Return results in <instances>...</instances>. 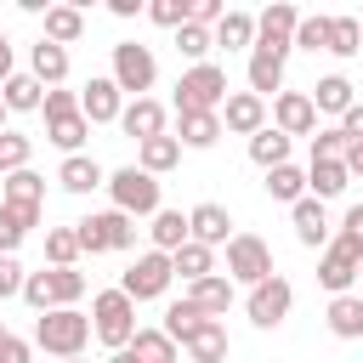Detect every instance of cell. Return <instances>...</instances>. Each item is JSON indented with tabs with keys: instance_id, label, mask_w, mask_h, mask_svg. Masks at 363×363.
<instances>
[{
	"instance_id": "obj_24",
	"label": "cell",
	"mask_w": 363,
	"mask_h": 363,
	"mask_svg": "<svg viewBox=\"0 0 363 363\" xmlns=\"http://www.w3.org/2000/svg\"><path fill=\"white\" fill-rule=\"evenodd\" d=\"M306 187H312V199H340V193L352 187V170H346V159H312V170H306Z\"/></svg>"
},
{
	"instance_id": "obj_42",
	"label": "cell",
	"mask_w": 363,
	"mask_h": 363,
	"mask_svg": "<svg viewBox=\"0 0 363 363\" xmlns=\"http://www.w3.org/2000/svg\"><path fill=\"white\" fill-rule=\"evenodd\" d=\"M363 51V23L357 17H335L329 23V57H357Z\"/></svg>"
},
{
	"instance_id": "obj_12",
	"label": "cell",
	"mask_w": 363,
	"mask_h": 363,
	"mask_svg": "<svg viewBox=\"0 0 363 363\" xmlns=\"http://www.w3.org/2000/svg\"><path fill=\"white\" fill-rule=\"evenodd\" d=\"M295 28H301V11L295 6H267L255 17V51H272V57H289L295 51Z\"/></svg>"
},
{
	"instance_id": "obj_9",
	"label": "cell",
	"mask_w": 363,
	"mask_h": 363,
	"mask_svg": "<svg viewBox=\"0 0 363 363\" xmlns=\"http://www.w3.org/2000/svg\"><path fill=\"white\" fill-rule=\"evenodd\" d=\"M153 79H159L153 51H147V45H136V40H119V45H113V85H119V91H130V102H136V96H147V91H153Z\"/></svg>"
},
{
	"instance_id": "obj_32",
	"label": "cell",
	"mask_w": 363,
	"mask_h": 363,
	"mask_svg": "<svg viewBox=\"0 0 363 363\" xmlns=\"http://www.w3.org/2000/svg\"><path fill=\"white\" fill-rule=\"evenodd\" d=\"M170 267H176V278L199 284V278H210V272H216V250H210V244H193V238H187V244H182V250L170 255Z\"/></svg>"
},
{
	"instance_id": "obj_48",
	"label": "cell",
	"mask_w": 363,
	"mask_h": 363,
	"mask_svg": "<svg viewBox=\"0 0 363 363\" xmlns=\"http://www.w3.org/2000/svg\"><path fill=\"white\" fill-rule=\"evenodd\" d=\"M23 301H28L34 312H51V267H45V272H28V278H23Z\"/></svg>"
},
{
	"instance_id": "obj_55",
	"label": "cell",
	"mask_w": 363,
	"mask_h": 363,
	"mask_svg": "<svg viewBox=\"0 0 363 363\" xmlns=\"http://www.w3.org/2000/svg\"><path fill=\"white\" fill-rule=\"evenodd\" d=\"M346 170H352V176H363V142H352V147H346Z\"/></svg>"
},
{
	"instance_id": "obj_5",
	"label": "cell",
	"mask_w": 363,
	"mask_h": 363,
	"mask_svg": "<svg viewBox=\"0 0 363 363\" xmlns=\"http://www.w3.org/2000/svg\"><path fill=\"white\" fill-rule=\"evenodd\" d=\"M108 193H113V210H125L130 221L164 210V204H159V176H147L142 164H119V170L108 176Z\"/></svg>"
},
{
	"instance_id": "obj_46",
	"label": "cell",
	"mask_w": 363,
	"mask_h": 363,
	"mask_svg": "<svg viewBox=\"0 0 363 363\" xmlns=\"http://www.w3.org/2000/svg\"><path fill=\"white\" fill-rule=\"evenodd\" d=\"M28 233H34V221H28V216H17V210H6V204H0V255H11V250H17V244H23V238H28Z\"/></svg>"
},
{
	"instance_id": "obj_41",
	"label": "cell",
	"mask_w": 363,
	"mask_h": 363,
	"mask_svg": "<svg viewBox=\"0 0 363 363\" xmlns=\"http://www.w3.org/2000/svg\"><path fill=\"white\" fill-rule=\"evenodd\" d=\"M85 250H79V233L74 227H45V261L51 267H74Z\"/></svg>"
},
{
	"instance_id": "obj_36",
	"label": "cell",
	"mask_w": 363,
	"mask_h": 363,
	"mask_svg": "<svg viewBox=\"0 0 363 363\" xmlns=\"http://www.w3.org/2000/svg\"><path fill=\"white\" fill-rule=\"evenodd\" d=\"M136 164H142L147 176H164V170H176V164H182V142H176V136H153V142H142Z\"/></svg>"
},
{
	"instance_id": "obj_15",
	"label": "cell",
	"mask_w": 363,
	"mask_h": 363,
	"mask_svg": "<svg viewBox=\"0 0 363 363\" xmlns=\"http://www.w3.org/2000/svg\"><path fill=\"white\" fill-rule=\"evenodd\" d=\"M221 130H233V136L267 130V102H261L255 91H233V96L221 102Z\"/></svg>"
},
{
	"instance_id": "obj_54",
	"label": "cell",
	"mask_w": 363,
	"mask_h": 363,
	"mask_svg": "<svg viewBox=\"0 0 363 363\" xmlns=\"http://www.w3.org/2000/svg\"><path fill=\"white\" fill-rule=\"evenodd\" d=\"M108 11H113V17H136V11H147V6H142V0H108Z\"/></svg>"
},
{
	"instance_id": "obj_50",
	"label": "cell",
	"mask_w": 363,
	"mask_h": 363,
	"mask_svg": "<svg viewBox=\"0 0 363 363\" xmlns=\"http://www.w3.org/2000/svg\"><path fill=\"white\" fill-rule=\"evenodd\" d=\"M28 357H34V346H28V340H17V335H6V340H0V363H28Z\"/></svg>"
},
{
	"instance_id": "obj_49",
	"label": "cell",
	"mask_w": 363,
	"mask_h": 363,
	"mask_svg": "<svg viewBox=\"0 0 363 363\" xmlns=\"http://www.w3.org/2000/svg\"><path fill=\"white\" fill-rule=\"evenodd\" d=\"M23 267H17V255H0V301H11V295H23Z\"/></svg>"
},
{
	"instance_id": "obj_10",
	"label": "cell",
	"mask_w": 363,
	"mask_h": 363,
	"mask_svg": "<svg viewBox=\"0 0 363 363\" xmlns=\"http://www.w3.org/2000/svg\"><path fill=\"white\" fill-rule=\"evenodd\" d=\"M170 278H176V267H170V255H164V250H147V255H136V261L125 267V278H119V289H125L130 301H159V295L170 289Z\"/></svg>"
},
{
	"instance_id": "obj_8",
	"label": "cell",
	"mask_w": 363,
	"mask_h": 363,
	"mask_svg": "<svg viewBox=\"0 0 363 363\" xmlns=\"http://www.w3.org/2000/svg\"><path fill=\"white\" fill-rule=\"evenodd\" d=\"M289 306H295V284H289L284 272L261 278V284L244 295V312H250V323H255V329H278V323L289 318Z\"/></svg>"
},
{
	"instance_id": "obj_44",
	"label": "cell",
	"mask_w": 363,
	"mask_h": 363,
	"mask_svg": "<svg viewBox=\"0 0 363 363\" xmlns=\"http://www.w3.org/2000/svg\"><path fill=\"white\" fill-rule=\"evenodd\" d=\"M147 17H153L159 28H187V23H193V0H153Z\"/></svg>"
},
{
	"instance_id": "obj_52",
	"label": "cell",
	"mask_w": 363,
	"mask_h": 363,
	"mask_svg": "<svg viewBox=\"0 0 363 363\" xmlns=\"http://www.w3.org/2000/svg\"><path fill=\"white\" fill-rule=\"evenodd\" d=\"M340 233L363 244V204H352V210H346V221H340Z\"/></svg>"
},
{
	"instance_id": "obj_30",
	"label": "cell",
	"mask_w": 363,
	"mask_h": 363,
	"mask_svg": "<svg viewBox=\"0 0 363 363\" xmlns=\"http://www.w3.org/2000/svg\"><path fill=\"white\" fill-rule=\"evenodd\" d=\"M250 159H255L261 170H278V164H289V136H284L278 125L255 130V136H250Z\"/></svg>"
},
{
	"instance_id": "obj_59",
	"label": "cell",
	"mask_w": 363,
	"mask_h": 363,
	"mask_svg": "<svg viewBox=\"0 0 363 363\" xmlns=\"http://www.w3.org/2000/svg\"><path fill=\"white\" fill-rule=\"evenodd\" d=\"M62 363H85V357H62Z\"/></svg>"
},
{
	"instance_id": "obj_56",
	"label": "cell",
	"mask_w": 363,
	"mask_h": 363,
	"mask_svg": "<svg viewBox=\"0 0 363 363\" xmlns=\"http://www.w3.org/2000/svg\"><path fill=\"white\" fill-rule=\"evenodd\" d=\"M108 363H136V352H130V346H125V352H113V357H108Z\"/></svg>"
},
{
	"instance_id": "obj_2",
	"label": "cell",
	"mask_w": 363,
	"mask_h": 363,
	"mask_svg": "<svg viewBox=\"0 0 363 363\" xmlns=\"http://www.w3.org/2000/svg\"><path fill=\"white\" fill-rule=\"evenodd\" d=\"M40 113H45V142L51 147H62L68 159L85 147V136H91V119L79 113V91H45V102H40Z\"/></svg>"
},
{
	"instance_id": "obj_45",
	"label": "cell",
	"mask_w": 363,
	"mask_h": 363,
	"mask_svg": "<svg viewBox=\"0 0 363 363\" xmlns=\"http://www.w3.org/2000/svg\"><path fill=\"white\" fill-rule=\"evenodd\" d=\"M329 23H335V17H323V11H318V17H301L295 45H301V51H329Z\"/></svg>"
},
{
	"instance_id": "obj_51",
	"label": "cell",
	"mask_w": 363,
	"mask_h": 363,
	"mask_svg": "<svg viewBox=\"0 0 363 363\" xmlns=\"http://www.w3.org/2000/svg\"><path fill=\"white\" fill-rule=\"evenodd\" d=\"M340 130H346V142H363V102H352L340 113Z\"/></svg>"
},
{
	"instance_id": "obj_57",
	"label": "cell",
	"mask_w": 363,
	"mask_h": 363,
	"mask_svg": "<svg viewBox=\"0 0 363 363\" xmlns=\"http://www.w3.org/2000/svg\"><path fill=\"white\" fill-rule=\"evenodd\" d=\"M6 113H11V108H6V102H0V130H6Z\"/></svg>"
},
{
	"instance_id": "obj_3",
	"label": "cell",
	"mask_w": 363,
	"mask_h": 363,
	"mask_svg": "<svg viewBox=\"0 0 363 363\" xmlns=\"http://www.w3.org/2000/svg\"><path fill=\"white\" fill-rule=\"evenodd\" d=\"M227 102V68L221 62H199L176 79V113H221Z\"/></svg>"
},
{
	"instance_id": "obj_21",
	"label": "cell",
	"mask_w": 363,
	"mask_h": 363,
	"mask_svg": "<svg viewBox=\"0 0 363 363\" xmlns=\"http://www.w3.org/2000/svg\"><path fill=\"white\" fill-rule=\"evenodd\" d=\"M187 301H193L204 318H221V312L233 306V278H227V272H210V278L187 284Z\"/></svg>"
},
{
	"instance_id": "obj_40",
	"label": "cell",
	"mask_w": 363,
	"mask_h": 363,
	"mask_svg": "<svg viewBox=\"0 0 363 363\" xmlns=\"http://www.w3.org/2000/svg\"><path fill=\"white\" fill-rule=\"evenodd\" d=\"M176 51L199 68V62H210V51H216V28H199V23H187V28H176Z\"/></svg>"
},
{
	"instance_id": "obj_18",
	"label": "cell",
	"mask_w": 363,
	"mask_h": 363,
	"mask_svg": "<svg viewBox=\"0 0 363 363\" xmlns=\"http://www.w3.org/2000/svg\"><path fill=\"white\" fill-rule=\"evenodd\" d=\"M187 227H193V244H233V216L221 204H193L187 210Z\"/></svg>"
},
{
	"instance_id": "obj_28",
	"label": "cell",
	"mask_w": 363,
	"mask_h": 363,
	"mask_svg": "<svg viewBox=\"0 0 363 363\" xmlns=\"http://www.w3.org/2000/svg\"><path fill=\"white\" fill-rule=\"evenodd\" d=\"M147 238H153V250L176 255V250L193 238V227H187V216H182V210H159V216H153V227H147Z\"/></svg>"
},
{
	"instance_id": "obj_6",
	"label": "cell",
	"mask_w": 363,
	"mask_h": 363,
	"mask_svg": "<svg viewBox=\"0 0 363 363\" xmlns=\"http://www.w3.org/2000/svg\"><path fill=\"white\" fill-rule=\"evenodd\" d=\"M74 233H79V250H85V255H102V250H130V244H136V221H130L125 210L85 216V221H74Z\"/></svg>"
},
{
	"instance_id": "obj_1",
	"label": "cell",
	"mask_w": 363,
	"mask_h": 363,
	"mask_svg": "<svg viewBox=\"0 0 363 363\" xmlns=\"http://www.w3.org/2000/svg\"><path fill=\"white\" fill-rule=\"evenodd\" d=\"M91 335H96V329H91V318H85L79 306H51V312H40V323H34V346L51 352L57 363H62V357H79Z\"/></svg>"
},
{
	"instance_id": "obj_38",
	"label": "cell",
	"mask_w": 363,
	"mask_h": 363,
	"mask_svg": "<svg viewBox=\"0 0 363 363\" xmlns=\"http://www.w3.org/2000/svg\"><path fill=\"white\" fill-rule=\"evenodd\" d=\"M130 352H136V363H176V340L164 329H136Z\"/></svg>"
},
{
	"instance_id": "obj_17",
	"label": "cell",
	"mask_w": 363,
	"mask_h": 363,
	"mask_svg": "<svg viewBox=\"0 0 363 363\" xmlns=\"http://www.w3.org/2000/svg\"><path fill=\"white\" fill-rule=\"evenodd\" d=\"M119 130H125V136H136V147H142V142L164 136V108H159L153 96H136V102H125V113H119Z\"/></svg>"
},
{
	"instance_id": "obj_11",
	"label": "cell",
	"mask_w": 363,
	"mask_h": 363,
	"mask_svg": "<svg viewBox=\"0 0 363 363\" xmlns=\"http://www.w3.org/2000/svg\"><path fill=\"white\" fill-rule=\"evenodd\" d=\"M227 278L233 284H261V278H272V250H267V238H255V233H233V244H227Z\"/></svg>"
},
{
	"instance_id": "obj_33",
	"label": "cell",
	"mask_w": 363,
	"mask_h": 363,
	"mask_svg": "<svg viewBox=\"0 0 363 363\" xmlns=\"http://www.w3.org/2000/svg\"><path fill=\"white\" fill-rule=\"evenodd\" d=\"M199 323H204V312H199V306L182 295V301H170V306H164V323H159V329H164L176 346H187V340L199 335Z\"/></svg>"
},
{
	"instance_id": "obj_47",
	"label": "cell",
	"mask_w": 363,
	"mask_h": 363,
	"mask_svg": "<svg viewBox=\"0 0 363 363\" xmlns=\"http://www.w3.org/2000/svg\"><path fill=\"white\" fill-rule=\"evenodd\" d=\"M346 130L340 125H329V130H312V159H346Z\"/></svg>"
},
{
	"instance_id": "obj_29",
	"label": "cell",
	"mask_w": 363,
	"mask_h": 363,
	"mask_svg": "<svg viewBox=\"0 0 363 363\" xmlns=\"http://www.w3.org/2000/svg\"><path fill=\"white\" fill-rule=\"evenodd\" d=\"M0 102H6L11 113H34V108L45 102V85H40L34 74H11V79L0 85Z\"/></svg>"
},
{
	"instance_id": "obj_60",
	"label": "cell",
	"mask_w": 363,
	"mask_h": 363,
	"mask_svg": "<svg viewBox=\"0 0 363 363\" xmlns=\"http://www.w3.org/2000/svg\"><path fill=\"white\" fill-rule=\"evenodd\" d=\"M357 278H363V267H357Z\"/></svg>"
},
{
	"instance_id": "obj_37",
	"label": "cell",
	"mask_w": 363,
	"mask_h": 363,
	"mask_svg": "<svg viewBox=\"0 0 363 363\" xmlns=\"http://www.w3.org/2000/svg\"><path fill=\"white\" fill-rule=\"evenodd\" d=\"M216 45H227V51H255V17L250 11H227L221 23H216Z\"/></svg>"
},
{
	"instance_id": "obj_26",
	"label": "cell",
	"mask_w": 363,
	"mask_h": 363,
	"mask_svg": "<svg viewBox=\"0 0 363 363\" xmlns=\"http://www.w3.org/2000/svg\"><path fill=\"white\" fill-rule=\"evenodd\" d=\"M57 182H62V193H91V187H108V170H102L96 159H85V153H74V159H62V170H57Z\"/></svg>"
},
{
	"instance_id": "obj_53",
	"label": "cell",
	"mask_w": 363,
	"mask_h": 363,
	"mask_svg": "<svg viewBox=\"0 0 363 363\" xmlns=\"http://www.w3.org/2000/svg\"><path fill=\"white\" fill-rule=\"evenodd\" d=\"M11 74H17V68H11V40H6V28H0V85H6Z\"/></svg>"
},
{
	"instance_id": "obj_39",
	"label": "cell",
	"mask_w": 363,
	"mask_h": 363,
	"mask_svg": "<svg viewBox=\"0 0 363 363\" xmlns=\"http://www.w3.org/2000/svg\"><path fill=\"white\" fill-rule=\"evenodd\" d=\"M28 159H34V136H23V130H0V176L28 170Z\"/></svg>"
},
{
	"instance_id": "obj_19",
	"label": "cell",
	"mask_w": 363,
	"mask_h": 363,
	"mask_svg": "<svg viewBox=\"0 0 363 363\" xmlns=\"http://www.w3.org/2000/svg\"><path fill=\"white\" fill-rule=\"evenodd\" d=\"M289 221H295V238L306 244V250H329V216H323V199H301L295 210H289Z\"/></svg>"
},
{
	"instance_id": "obj_43",
	"label": "cell",
	"mask_w": 363,
	"mask_h": 363,
	"mask_svg": "<svg viewBox=\"0 0 363 363\" xmlns=\"http://www.w3.org/2000/svg\"><path fill=\"white\" fill-rule=\"evenodd\" d=\"M85 295V272L79 267H51V306H74Z\"/></svg>"
},
{
	"instance_id": "obj_58",
	"label": "cell",
	"mask_w": 363,
	"mask_h": 363,
	"mask_svg": "<svg viewBox=\"0 0 363 363\" xmlns=\"http://www.w3.org/2000/svg\"><path fill=\"white\" fill-rule=\"evenodd\" d=\"M6 335H11V329H6V323H0V340H6Z\"/></svg>"
},
{
	"instance_id": "obj_23",
	"label": "cell",
	"mask_w": 363,
	"mask_h": 363,
	"mask_svg": "<svg viewBox=\"0 0 363 363\" xmlns=\"http://www.w3.org/2000/svg\"><path fill=\"white\" fill-rule=\"evenodd\" d=\"M329 335L335 340H363V295H329Z\"/></svg>"
},
{
	"instance_id": "obj_13",
	"label": "cell",
	"mask_w": 363,
	"mask_h": 363,
	"mask_svg": "<svg viewBox=\"0 0 363 363\" xmlns=\"http://www.w3.org/2000/svg\"><path fill=\"white\" fill-rule=\"evenodd\" d=\"M79 113H85L91 125H119V113H125V91L113 85V74H96V79L79 91Z\"/></svg>"
},
{
	"instance_id": "obj_4",
	"label": "cell",
	"mask_w": 363,
	"mask_h": 363,
	"mask_svg": "<svg viewBox=\"0 0 363 363\" xmlns=\"http://www.w3.org/2000/svg\"><path fill=\"white\" fill-rule=\"evenodd\" d=\"M91 329H96L102 346L125 352V346L136 340V301H130L125 289H102V295L91 301Z\"/></svg>"
},
{
	"instance_id": "obj_35",
	"label": "cell",
	"mask_w": 363,
	"mask_h": 363,
	"mask_svg": "<svg viewBox=\"0 0 363 363\" xmlns=\"http://www.w3.org/2000/svg\"><path fill=\"white\" fill-rule=\"evenodd\" d=\"M357 96H352V79L346 74H323L318 85H312V108H323V113H346Z\"/></svg>"
},
{
	"instance_id": "obj_34",
	"label": "cell",
	"mask_w": 363,
	"mask_h": 363,
	"mask_svg": "<svg viewBox=\"0 0 363 363\" xmlns=\"http://www.w3.org/2000/svg\"><path fill=\"white\" fill-rule=\"evenodd\" d=\"M79 34H85V11L79 6H51L45 11V40L51 45H74Z\"/></svg>"
},
{
	"instance_id": "obj_22",
	"label": "cell",
	"mask_w": 363,
	"mask_h": 363,
	"mask_svg": "<svg viewBox=\"0 0 363 363\" xmlns=\"http://www.w3.org/2000/svg\"><path fill=\"white\" fill-rule=\"evenodd\" d=\"M227 352H233V340H227V323L221 318H204L199 335L187 340V357L193 363H227Z\"/></svg>"
},
{
	"instance_id": "obj_14",
	"label": "cell",
	"mask_w": 363,
	"mask_h": 363,
	"mask_svg": "<svg viewBox=\"0 0 363 363\" xmlns=\"http://www.w3.org/2000/svg\"><path fill=\"white\" fill-rule=\"evenodd\" d=\"M272 125L295 142V136H312L318 130V108H312V96L306 91H278L272 96Z\"/></svg>"
},
{
	"instance_id": "obj_16",
	"label": "cell",
	"mask_w": 363,
	"mask_h": 363,
	"mask_svg": "<svg viewBox=\"0 0 363 363\" xmlns=\"http://www.w3.org/2000/svg\"><path fill=\"white\" fill-rule=\"evenodd\" d=\"M0 204H6V210H17V216H28V221L40 227L45 176H34V170H17V176H6V187H0Z\"/></svg>"
},
{
	"instance_id": "obj_25",
	"label": "cell",
	"mask_w": 363,
	"mask_h": 363,
	"mask_svg": "<svg viewBox=\"0 0 363 363\" xmlns=\"http://www.w3.org/2000/svg\"><path fill=\"white\" fill-rule=\"evenodd\" d=\"M176 142L182 147H216L227 130H221V113H176Z\"/></svg>"
},
{
	"instance_id": "obj_27",
	"label": "cell",
	"mask_w": 363,
	"mask_h": 363,
	"mask_svg": "<svg viewBox=\"0 0 363 363\" xmlns=\"http://www.w3.org/2000/svg\"><path fill=\"white\" fill-rule=\"evenodd\" d=\"M250 91L267 102V96H278L284 91V57H272V51H250Z\"/></svg>"
},
{
	"instance_id": "obj_7",
	"label": "cell",
	"mask_w": 363,
	"mask_h": 363,
	"mask_svg": "<svg viewBox=\"0 0 363 363\" xmlns=\"http://www.w3.org/2000/svg\"><path fill=\"white\" fill-rule=\"evenodd\" d=\"M357 267H363V244H357V238H346V233H335V238H329V250L318 255V284H323L329 295H352Z\"/></svg>"
},
{
	"instance_id": "obj_31",
	"label": "cell",
	"mask_w": 363,
	"mask_h": 363,
	"mask_svg": "<svg viewBox=\"0 0 363 363\" xmlns=\"http://www.w3.org/2000/svg\"><path fill=\"white\" fill-rule=\"evenodd\" d=\"M267 193H272L278 204H289V210H295L312 187H306V170H301V164H278V170H267Z\"/></svg>"
},
{
	"instance_id": "obj_20",
	"label": "cell",
	"mask_w": 363,
	"mask_h": 363,
	"mask_svg": "<svg viewBox=\"0 0 363 363\" xmlns=\"http://www.w3.org/2000/svg\"><path fill=\"white\" fill-rule=\"evenodd\" d=\"M28 74H34L45 91H57V85L68 79V45H51V40H40V45L28 51Z\"/></svg>"
}]
</instances>
